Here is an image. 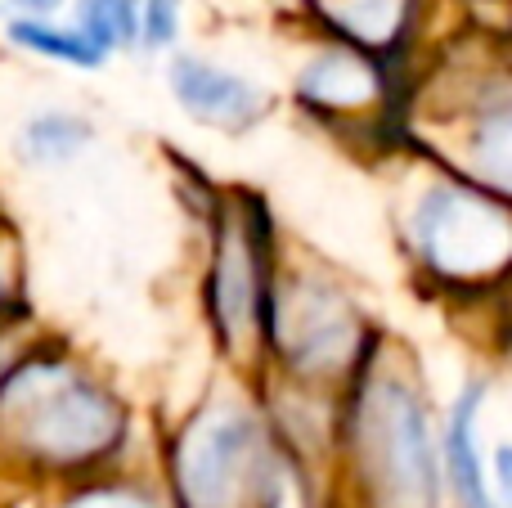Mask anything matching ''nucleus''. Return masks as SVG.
Listing matches in <instances>:
<instances>
[{
	"mask_svg": "<svg viewBox=\"0 0 512 508\" xmlns=\"http://www.w3.org/2000/svg\"><path fill=\"white\" fill-rule=\"evenodd\" d=\"M0 432L32 464L81 468L122 441V405L68 360L27 356L0 378Z\"/></svg>",
	"mask_w": 512,
	"mask_h": 508,
	"instance_id": "obj_1",
	"label": "nucleus"
},
{
	"mask_svg": "<svg viewBox=\"0 0 512 508\" xmlns=\"http://www.w3.org/2000/svg\"><path fill=\"white\" fill-rule=\"evenodd\" d=\"M351 455L373 508H436L432 410L409 374L360 365V392L351 401Z\"/></svg>",
	"mask_w": 512,
	"mask_h": 508,
	"instance_id": "obj_2",
	"label": "nucleus"
},
{
	"mask_svg": "<svg viewBox=\"0 0 512 508\" xmlns=\"http://www.w3.org/2000/svg\"><path fill=\"white\" fill-rule=\"evenodd\" d=\"M265 342L301 383H333L360 374L369 333L355 302L319 270H288L265 293Z\"/></svg>",
	"mask_w": 512,
	"mask_h": 508,
	"instance_id": "obj_3",
	"label": "nucleus"
},
{
	"mask_svg": "<svg viewBox=\"0 0 512 508\" xmlns=\"http://www.w3.org/2000/svg\"><path fill=\"white\" fill-rule=\"evenodd\" d=\"M176 482L189 508H270L279 459L261 419L243 405H212L176 441Z\"/></svg>",
	"mask_w": 512,
	"mask_h": 508,
	"instance_id": "obj_4",
	"label": "nucleus"
},
{
	"mask_svg": "<svg viewBox=\"0 0 512 508\" xmlns=\"http://www.w3.org/2000/svg\"><path fill=\"white\" fill-rule=\"evenodd\" d=\"M414 252L436 279L481 284L512 266V216L477 185H432L409 216Z\"/></svg>",
	"mask_w": 512,
	"mask_h": 508,
	"instance_id": "obj_5",
	"label": "nucleus"
},
{
	"mask_svg": "<svg viewBox=\"0 0 512 508\" xmlns=\"http://www.w3.org/2000/svg\"><path fill=\"white\" fill-rule=\"evenodd\" d=\"M265 239L261 225L243 212L216 216L212 239V275H207V311H212L216 338L230 351H248L265 338Z\"/></svg>",
	"mask_w": 512,
	"mask_h": 508,
	"instance_id": "obj_6",
	"label": "nucleus"
},
{
	"mask_svg": "<svg viewBox=\"0 0 512 508\" xmlns=\"http://www.w3.org/2000/svg\"><path fill=\"white\" fill-rule=\"evenodd\" d=\"M167 90L189 122L212 126V131L225 135L248 131L265 117V90L252 77L203 59V54H171Z\"/></svg>",
	"mask_w": 512,
	"mask_h": 508,
	"instance_id": "obj_7",
	"label": "nucleus"
},
{
	"mask_svg": "<svg viewBox=\"0 0 512 508\" xmlns=\"http://www.w3.org/2000/svg\"><path fill=\"white\" fill-rule=\"evenodd\" d=\"M301 99L319 113L333 117H355L369 113L382 95V72L373 63V54L355 50V45L333 41L328 50H319L315 59L301 68Z\"/></svg>",
	"mask_w": 512,
	"mask_h": 508,
	"instance_id": "obj_8",
	"label": "nucleus"
},
{
	"mask_svg": "<svg viewBox=\"0 0 512 508\" xmlns=\"http://www.w3.org/2000/svg\"><path fill=\"white\" fill-rule=\"evenodd\" d=\"M463 171L477 189L512 203V86L477 104L463 131Z\"/></svg>",
	"mask_w": 512,
	"mask_h": 508,
	"instance_id": "obj_9",
	"label": "nucleus"
},
{
	"mask_svg": "<svg viewBox=\"0 0 512 508\" xmlns=\"http://www.w3.org/2000/svg\"><path fill=\"white\" fill-rule=\"evenodd\" d=\"M481 396H486V383L472 378L463 387V396L454 401L450 423H445V477H450L454 495H459L463 508H499L495 495H490V477L486 464H481V450H477V414H481Z\"/></svg>",
	"mask_w": 512,
	"mask_h": 508,
	"instance_id": "obj_10",
	"label": "nucleus"
},
{
	"mask_svg": "<svg viewBox=\"0 0 512 508\" xmlns=\"http://www.w3.org/2000/svg\"><path fill=\"white\" fill-rule=\"evenodd\" d=\"M324 27L342 45L364 54H382L400 45L409 27V0H319Z\"/></svg>",
	"mask_w": 512,
	"mask_h": 508,
	"instance_id": "obj_11",
	"label": "nucleus"
},
{
	"mask_svg": "<svg viewBox=\"0 0 512 508\" xmlns=\"http://www.w3.org/2000/svg\"><path fill=\"white\" fill-rule=\"evenodd\" d=\"M95 140V126L68 108H41L18 126V158L27 167H68Z\"/></svg>",
	"mask_w": 512,
	"mask_h": 508,
	"instance_id": "obj_12",
	"label": "nucleus"
},
{
	"mask_svg": "<svg viewBox=\"0 0 512 508\" xmlns=\"http://www.w3.org/2000/svg\"><path fill=\"white\" fill-rule=\"evenodd\" d=\"M5 41L23 54L63 63V68H77V72H95L108 63V54L77 23H54V18H9Z\"/></svg>",
	"mask_w": 512,
	"mask_h": 508,
	"instance_id": "obj_13",
	"label": "nucleus"
},
{
	"mask_svg": "<svg viewBox=\"0 0 512 508\" xmlns=\"http://www.w3.org/2000/svg\"><path fill=\"white\" fill-rule=\"evenodd\" d=\"M77 27L104 54L140 45V0H77Z\"/></svg>",
	"mask_w": 512,
	"mask_h": 508,
	"instance_id": "obj_14",
	"label": "nucleus"
},
{
	"mask_svg": "<svg viewBox=\"0 0 512 508\" xmlns=\"http://www.w3.org/2000/svg\"><path fill=\"white\" fill-rule=\"evenodd\" d=\"M185 27V0H140V50H176Z\"/></svg>",
	"mask_w": 512,
	"mask_h": 508,
	"instance_id": "obj_15",
	"label": "nucleus"
},
{
	"mask_svg": "<svg viewBox=\"0 0 512 508\" xmlns=\"http://www.w3.org/2000/svg\"><path fill=\"white\" fill-rule=\"evenodd\" d=\"M63 508H158L144 491L135 486H90V491H77Z\"/></svg>",
	"mask_w": 512,
	"mask_h": 508,
	"instance_id": "obj_16",
	"label": "nucleus"
},
{
	"mask_svg": "<svg viewBox=\"0 0 512 508\" xmlns=\"http://www.w3.org/2000/svg\"><path fill=\"white\" fill-rule=\"evenodd\" d=\"M63 5H68V0H9L14 18H54Z\"/></svg>",
	"mask_w": 512,
	"mask_h": 508,
	"instance_id": "obj_17",
	"label": "nucleus"
},
{
	"mask_svg": "<svg viewBox=\"0 0 512 508\" xmlns=\"http://www.w3.org/2000/svg\"><path fill=\"white\" fill-rule=\"evenodd\" d=\"M495 482H499V495H504V504L512 508V446H499L495 450Z\"/></svg>",
	"mask_w": 512,
	"mask_h": 508,
	"instance_id": "obj_18",
	"label": "nucleus"
},
{
	"mask_svg": "<svg viewBox=\"0 0 512 508\" xmlns=\"http://www.w3.org/2000/svg\"><path fill=\"white\" fill-rule=\"evenodd\" d=\"M9 302V266H5V257H0V306Z\"/></svg>",
	"mask_w": 512,
	"mask_h": 508,
	"instance_id": "obj_19",
	"label": "nucleus"
}]
</instances>
